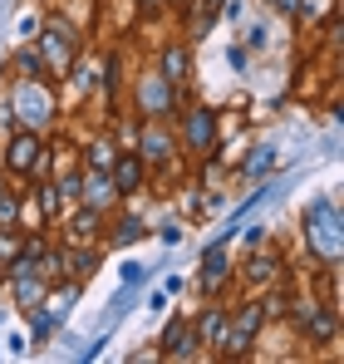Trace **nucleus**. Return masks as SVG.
I'll return each instance as SVG.
<instances>
[{"label": "nucleus", "instance_id": "9b49d317", "mask_svg": "<svg viewBox=\"0 0 344 364\" xmlns=\"http://www.w3.org/2000/svg\"><path fill=\"white\" fill-rule=\"evenodd\" d=\"M138 158H143V163H168L172 158V133L148 123V128L138 133Z\"/></svg>", "mask_w": 344, "mask_h": 364}, {"label": "nucleus", "instance_id": "4be33fe9", "mask_svg": "<svg viewBox=\"0 0 344 364\" xmlns=\"http://www.w3.org/2000/svg\"><path fill=\"white\" fill-rule=\"evenodd\" d=\"M227 0H197V20H192V35H207L212 30V15L222 10Z\"/></svg>", "mask_w": 344, "mask_h": 364}, {"label": "nucleus", "instance_id": "393cba45", "mask_svg": "<svg viewBox=\"0 0 344 364\" xmlns=\"http://www.w3.org/2000/svg\"><path fill=\"white\" fill-rule=\"evenodd\" d=\"M20 256V242H15V232L10 227H0V266H10Z\"/></svg>", "mask_w": 344, "mask_h": 364}, {"label": "nucleus", "instance_id": "f03ea898", "mask_svg": "<svg viewBox=\"0 0 344 364\" xmlns=\"http://www.w3.org/2000/svg\"><path fill=\"white\" fill-rule=\"evenodd\" d=\"M40 45V60H45V74L55 79V74H69L74 69V55H79V30L64 20V15H55V20H45L40 25V35H35Z\"/></svg>", "mask_w": 344, "mask_h": 364}, {"label": "nucleus", "instance_id": "f257e3e1", "mask_svg": "<svg viewBox=\"0 0 344 364\" xmlns=\"http://www.w3.org/2000/svg\"><path fill=\"white\" fill-rule=\"evenodd\" d=\"M305 242L325 266H340V207H335V197H315L305 207Z\"/></svg>", "mask_w": 344, "mask_h": 364}, {"label": "nucleus", "instance_id": "bb28decb", "mask_svg": "<svg viewBox=\"0 0 344 364\" xmlns=\"http://www.w3.org/2000/svg\"><path fill=\"white\" fill-rule=\"evenodd\" d=\"M40 212H45V217H50V212H59V192L50 187V182L40 187Z\"/></svg>", "mask_w": 344, "mask_h": 364}, {"label": "nucleus", "instance_id": "ddd939ff", "mask_svg": "<svg viewBox=\"0 0 344 364\" xmlns=\"http://www.w3.org/2000/svg\"><path fill=\"white\" fill-rule=\"evenodd\" d=\"M168 84H182V79H192V50L187 45H168L163 50V69H158Z\"/></svg>", "mask_w": 344, "mask_h": 364}, {"label": "nucleus", "instance_id": "c756f323", "mask_svg": "<svg viewBox=\"0 0 344 364\" xmlns=\"http://www.w3.org/2000/svg\"><path fill=\"white\" fill-rule=\"evenodd\" d=\"M123 281H128V286H133V281H143V266H138V261H128V266H123Z\"/></svg>", "mask_w": 344, "mask_h": 364}, {"label": "nucleus", "instance_id": "7c9ffc66", "mask_svg": "<svg viewBox=\"0 0 344 364\" xmlns=\"http://www.w3.org/2000/svg\"><path fill=\"white\" fill-rule=\"evenodd\" d=\"M266 5H276V10H286V15L295 10V0H266Z\"/></svg>", "mask_w": 344, "mask_h": 364}, {"label": "nucleus", "instance_id": "aec40b11", "mask_svg": "<svg viewBox=\"0 0 344 364\" xmlns=\"http://www.w3.org/2000/svg\"><path fill=\"white\" fill-rule=\"evenodd\" d=\"M15 222H20V197H15V187L0 182V227H15Z\"/></svg>", "mask_w": 344, "mask_h": 364}, {"label": "nucleus", "instance_id": "2f4dec72", "mask_svg": "<svg viewBox=\"0 0 344 364\" xmlns=\"http://www.w3.org/2000/svg\"><path fill=\"white\" fill-rule=\"evenodd\" d=\"M172 5H192V0H172Z\"/></svg>", "mask_w": 344, "mask_h": 364}, {"label": "nucleus", "instance_id": "2eb2a0df", "mask_svg": "<svg viewBox=\"0 0 344 364\" xmlns=\"http://www.w3.org/2000/svg\"><path fill=\"white\" fill-rule=\"evenodd\" d=\"M192 330H197V340H202V345H217V340H222V330H227V305H212Z\"/></svg>", "mask_w": 344, "mask_h": 364}, {"label": "nucleus", "instance_id": "f3484780", "mask_svg": "<svg viewBox=\"0 0 344 364\" xmlns=\"http://www.w3.org/2000/svg\"><path fill=\"white\" fill-rule=\"evenodd\" d=\"M10 64H15V79H50V74H45V60H40V50H20Z\"/></svg>", "mask_w": 344, "mask_h": 364}, {"label": "nucleus", "instance_id": "6ab92c4d", "mask_svg": "<svg viewBox=\"0 0 344 364\" xmlns=\"http://www.w3.org/2000/svg\"><path fill=\"white\" fill-rule=\"evenodd\" d=\"M94 232H99V212H94V207H84V212H79V217L69 222V237H79V242H89Z\"/></svg>", "mask_w": 344, "mask_h": 364}, {"label": "nucleus", "instance_id": "c85d7f7f", "mask_svg": "<svg viewBox=\"0 0 344 364\" xmlns=\"http://www.w3.org/2000/svg\"><path fill=\"white\" fill-rule=\"evenodd\" d=\"M40 25H45V20H35V15H25V20H20V35H40Z\"/></svg>", "mask_w": 344, "mask_h": 364}, {"label": "nucleus", "instance_id": "20e7f679", "mask_svg": "<svg viewBox=\"0 0 344 364\" xmlns=\"http://www.w3.org/2000/svg\"><path fill=\"white\" fill-rule=\"evenodd\" d=\"M261 325H266V310H261V301H246L236 305V315L227 310V330H222V355H246L251 345H256V335H261Z\"/></svg>", "mask_w": 344, "mask_h": 364}, {"label": "nucleus", "instance_id": "a878e982", "mask_svg": "<svg viewBox=\"0 0 344 364\" xmlns=\"http://www.w3.org/2000/svg\"><path fill=\"white\" fill-rule=\"evenodd\" d=\"M79 187H84V178H79V173H69V178H59V182H55L59 197H79Z\"/></svg>", "mask_w": 344, "mask_h": 364}, {"label": "nucleus", "instance_id": "0eeeda50", "mask_svg": "<svg viewBox=\"0 0 344 364\" xmlns=\"http://www.w3.org/2000/svg\"><path fill=\"white\" fill-rule=\"evenodd\" d=\"M182 143H187V153H212L217 148V114L212 109H192L187 123H182Z\"/></svg>", "mask_w": 344, "mask_h": 364}, {"label": "nucleus", "instance_id": "473e14b6", "mask_svg": "<svg viewBox=\"0 0 344 364\" xmlns=\"http://www.w3.org/2000/svg\"><path fill=\"white\" fill-rule=\"evenodd\" d=\"M143 5H158V0H143Z\"/></svg>", "mask_w": 344, "mask_h": 364}, {"label": "nucleus", "instance_id": "dca6fc26", "mask_svg": "<svg viewBox=\"0 0 344 364\" xmlns=\"http://www.w3.org/2000/svg\"><path fill=\"white\" fill-rule=\"evenodd\" d=\"M114 158H118V148L109 143V138H94V143L84 148V163H89L94 173H109V168H114Z\"/></svg>", "mask_w": 344, "mask_h": 364}, {"label": "nucleus", "instance_id": "1a4fd4ad", "mask_svg": "<svg viewBox=\"0 0 344 364\" xmlns=\"http://www.w3.org/2000/svg\"><path fill=\"white\" fill-rule=\"evenodd\" d=\"M143 173H148V163L138 153H118L114 168H109V182H114V192L123 197V192H138L143 187Z\"/></svg>", "mask_w": 344, "mask_h": 364}, {"label": "nucleus", "instance_id": "423d86ee", "mask_svg": "<svg viewBox=\"0 0 344 364\" xmlns=\"http://www.w3.org/2000/svg\"><path fill=\"white\" fill-rule=\"evenodd\" d=\"M138 109H143L148 119H168L172 114V84L158 69H148V74L138 79Z\"/></svg>", "mask_w": 344, "mask_h": 364}, {"label": "nucleus", "instance_id": "7ed1b4c3", "mask_svg": "<svg viewBox=\"0 0 344 364\" xmlns=\"http://www.w3.org/2000/svg\"><path fill=\"white\" fill-rule=\"evenodd\" d=\"M10 114H15L20 128L45 133L50 119H55V99H50V89H45L40 79H20V84H15V99H10Z\"/></svg>", "mask_w": 344, "mask_h": 364}, {"label": "nucleus", "instance_id": "9d476101", "mask_svg": "<svg viewBox=\"0 0 344 364\" xmlns=\"http://www.w3.org/2000/svg\"><path fill=\"white\" fill-rule=\"evenodd\" d=\"M300 330H305L310 345H330L335 340V315L325 305H310V310H300Z\"/></svg>", "mask_w": 344, "mask_h": 364}, {"label": "nucleus", "instance_id": "4468645a", "mask_svg": "<svg viewBox=\"0 0 344 364\" xmlns=\"http://www.w3.org/2000/svg\"><path fill=\"white\" fill-rule=\"evenodd\" d=\"M79 197H84V202H89L94 212H104V207H114L118 192H114V182H109V173H94V178L79 187Z\"/></svg>", "mask_w": 344, "mask_h": 364}, {"label": "nucleus", "instance_id": "a211bd4d", "mask_svg": "<svg viewBox=\"0 0 344 364\" xmlns=\"http://www.w3.org/2000/svg\"><path fill=\"white\" fill-rule=\"evenodd\" d=\"M276 271H281V256H276V251H271V256H266V251H256V256L246 261V276H251V281H271Z\"/></svg>", "mask_w": 344, "mask_h": 364}, {"label": "nucleus", "instance_id": "39448f33", "mask_svg": "<svg viewBox=\"0 0 344 364\" xmlns=\"http://www.w3.org/2000/svg\"><path fill=\"white\" fill-rule=\"evenodd\" d=\"M5 168L30 178V173H45V138L35 128H20L10 143H5Z\"/></svg>", "mask_w": 344, "mask_h": 364}, {"label": "nucleus", "instance_id": "6e6552de", "mask_svg": "<svg viewBox=\"0 0 344 364\" xmlns=\"http://www.w3.org/2000/svg\"><path fill=\"white\" fill-rule=\"evenodd\" d=\"M231 281V266H227V242H212L207 256H202V291L207 296H222Z\"/></svg>", "mask_w": 344, "mask_h": 364}, {"label": "nucleus", "instance_id": "cd10ccee", "mask_svg": "<svg viewBox=\"0 0 344 364\" xmlns=\"http://www.w3.org/2000/svg\"><path fill=\"white\" fill-rule=\"evenodd\" d=\"M246 45H251V50H261V45H266V25H251V35H246Z\"/></svg>", "mask_w": 344, "mask_h": 364}, {"label": "nucleus", "instance_id": "b1692460", "mask_svg": "<svg viewBox=\"0 0 344 364\" xmlns=\"http://www.w3.org/2000/svg\"><path fill=\"white\" fill-rule=\"evenodd\" d=\"M138 237H148V232H143V222H138V217H123V222H118V232H114V242L128 246V242H138Z\"/></svg>", "mask_w": 344, "mask_h": 364}, {"label": "nucleus", "instance_id": "5701e85b", "mask_svg": "<svg viewBox=\"0 0 344 364\" xmlns=\"http://www.w3.org/2000/svg\"><path fill=\"white\" fill-rule=\"evenodd\" d=\"M64 266H69V276H89L99 266V251H74V256H64Z\"/></svg>", "mask_w": 344, "mask_h": 364}, {"label": "nucleus", "instance_id": "f8f14e48", "mask_svg": "<svg viewBox=\"0 0 344 364\" xmlns=\"http://www.w3.org/2000/svg\"><path fill=\"white\" fill-rule=\"evenodd\" d=\"M197 345H202V340H197V330H192V325H182V320H172L168 330H163V355H168V360H187Z\"/></svg>", "mask_w": 344, "mask_h": 364}, {"label": "nucleus", "instance_id": "412c9836", "mask_svg": "<svg viewBox=\"0 0 344 364\" xmlns=\"http://www.w3.org/2000/svg\"><path fill=\"white\" fill-rule=\"evenodd\" d=\"M271 168H276V148H256V153L246 158V173H251V178H266Z\"/></svg>", "mask_w": 344, "mask_h": 364}]
</instances>
